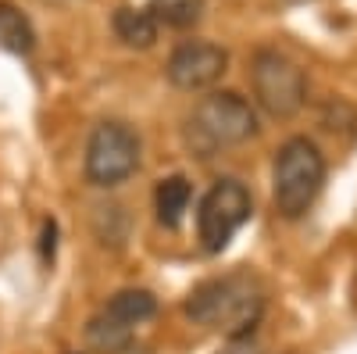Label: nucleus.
<instances>
[{
  "mask_svg": "<svg viewBox=\"0 0 357 354\" xmlns=\"http://www.w3.org/2000/svg\"><path fill=\"white\" fill-rule=\"evenodd\" d=\"M158 297L151 290H118L114 297L89 318L86 340L100 351H126L136 337V330L146 318H154Z\"/></svg>",
  "mask_w": 357,
  "mask_h": 354,
  "instance_id": "7",
  "label": "nucleus"
},
{
  "mask_svg": "<svg viewBox=\"0 0 357 354\" xmlns=\"http://www.w3.org/2000/svg\"><path fill=\"white\" fill-rule=\"evenodd\" d=\"M114 36L122 40L126 47H132V50H151L154 43H158V18H154V11L151 8H132V4H126V8H118L114 11Z\"/></svg>",
  "mask_w": 357,
  "mask_h": 354,
  "instance_id": "9",
  "label": "nucleus"
},
{
  "mask_svg": "<svg viewBox=\"0 0 357 354\" xmlns=\"http://www.w3.org/2000/svg\"><path fill=\"white\" fill-rule=\"evenodd\" d=\"M183 308L197 326L222 330L232 340H243L264 311V290L250 272H229L197 283Z\"/></svg>",
  "mask_w": 357,
  "mask_h": 354,
  "instance_id": "1",
  "label": "nucleus"
},
{
  "mask_svg": "<svg viewBox=\"0 0 357 354\" xmlns=\"http://www.w3.org/2000/svg\"><path fill=\"white\" fill-rule=\"evenodd\" d=\"M139 168V136L126 122H100L86 143V179L118 186Z\"/></svg>",
  "mask_w": 357,
  "mask_h": 354,
  "instance_id": "6",
  "label": "nucleus"
},
{
  "mask_svg": "<svg viewBox=\"0 0 357 354\" xmlns=\"http://www.w3.org/2000/svg\"><path fill=\"white\" fill-rule=\"evenodd\" d=\"M254 212L250 190L240 179H218L211 190L204 193L200 212H197V233H200V247L207 254H222L229 240L236 236Z\"/></svg>",
  "mask_w": 357,
  "mask_h": 354,
  "instance_id": "5",
  "label": "nucleus"
},
{
  "mask_svg": "<svg viewBox=\"0 0 357 354\" xmlns=\"http://www.w3.org/2000/svg\"><path fill=\"white\" fill-rule=\"evenodd\" d=\"M257 136V115L240 94L204 97L186 118V143L197 158H215L229 147H240Z\"/></svg>",
  "mask_w": 357,
  "mask_h": 354,
  "instance_id": "2",
  "label": "nucleus"
},
{
  "mask_svg": "<svg viewBox=\"0 0 357 354\" xmlns=\"http://www.w3.org/2000/svg\"><path fill=\"white\" fill-rule=\"evenodd\" d=\"M190 179L186 175H168V179L158 183L154 190V208H158V222L168 226V229H178V222H183L186 208H190Z\"/></svg>",
  "mask_w": 357,
  "mask_h": 354,
  "instance_id": "10",
  "label": "nucleus"
},
{
  "mask_svg": "<svg viewBox=\"0 0 357 354\" xmlns=\"http://www.w3.org/2000/svg\"><path fill=\"white\" fill-rule=\"evenodd\" d=\"M0 47H8L15 54H29L36 47L33 22H29L25 11L15 8V4H0Z\"/></svg>",
  "mask_w": 357,
  "mask_h": 354,
  "instance_id": "11",
  "label": "nucleus"
},
{
  "mask_svg": "<svg viewBox=\"0 0 357 354\" xmlns=\"http://www.w3.org/2000/svg\"><path fill=\"white\" fill-rule=\"evenodd\" d=\"M325 186V158L307 136H293L279 147L272 168V200L275 212L289 222L304 219Z\"/></svg>",
  "mask_w": 357,
  "mask_h": 354,
  "instance_id": "3",
  "label": "nucleus"
},
{
  "mask_svg": "<svg viewBox=\"0 0 357 354\" xmlns=\"http://www.w3.org/2000/svg\"><path fill=\"white\" fill-rule=\"evenodd\" d=\"M250 82L257 104L272 118H293L307 101V79L304 68L286 57L282 50L261 47L250 61Z\"/></svg>",
  "mask_w": 357,
  "mask_h": 354,
  "instance_id": "4",
  "label": "nucleus"
},
{
  "mask_svg": "<svg viewBox=\"0 0 357 354\" xmlns=\"http://www.w3.org/2000/svg\"><path fill=\"white\" fill-rule=\"evenodd\" d=\"M225 72H229V50L218 43H207V40L178 43L165 65L168 82L178 86V90H190V94L215 86Z\"/></svg>",
  "mask_w": 357,
  "mask_h": 354,
  "instance_id": "8",
  "label": "nucleus"
},
{
  "mask_svg": "<svg viewBox=\"0 0 357 354\" xmlns=\"http://www.w3.org/2000/svg\"><path fill=\"white\" fill-rule=\"evenodd\" d=\"M204 0H151L154 18L172 29H193L204 18Z\"/></svg>",
  "mask_w": 357,
  "mask_h": 354,
  "instance_id": "12",
  "label": "nucleus"
}]
</instances>
